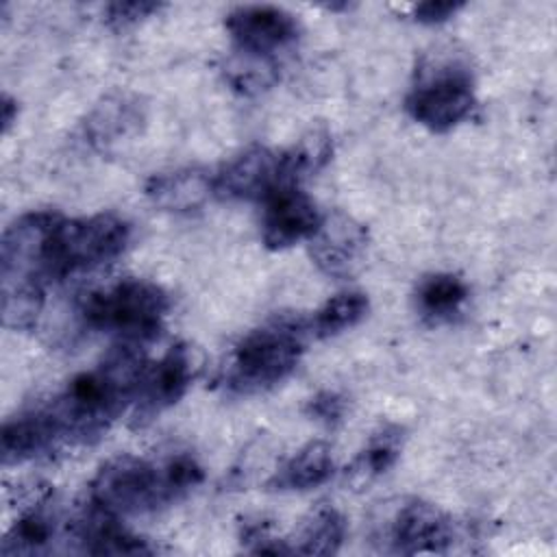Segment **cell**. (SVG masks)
<instances>
[{"instance_id":"1","label":"cell","mask_w":557,"mask_h":557,"mask_svg":"<svg viewBox=\"0 0 557 557\" xmlns=\"http://www.w3.org/2000/svg\"><path fill=\"white\" fill-rule=\"evenodd\" d=\"M146 368L133 344L117 346L100 366L74 376L65 389L44 403L59 444H89L133 407L139 376Z\"/></svg>"},{"instance_id":"2","label":"cell","mask_w":557,"mask_h":557,"mask_svg":"<svg viewBox=\"0 0 557 557\" xmlns=\"http://www.w3.org/2000/svg\"><path fill=\"white\" fill-rule=\"evenodd\" d=\"M202 476L200 463L187 453L170 455L163 461L117 455L94 474L89 503L115 518L146 513L183 498Z\"/></svg>"},{"instance_id":"3","label":"cell","mask_w":557,"mask_h":557,"mask_svg":"<svg viewBox=\"0 0 557 557\" xmlns=\"http://www.w3.org/2000/svg\"><path fill=\"white\" fill-rule=\"evenodd\" d=\"M307 337V320L296 315H276L248 331L226 357L218 376L220 387L237 396L274 387L296 370Z\"/></svg>"},{"instance_id":"4","label":"cell","mask_w":557,"mask_h":557,"mask_svg":"<svg viewBox=\"0 0 557 557\" xmlns=\"http://www.w3.org/2000/svg\"><path fill=\"white\" fill-rule=\"evenodd\" d=\"M168 311L170 298L161 285L128 276L87 294L78 313L87 329L135 346L159 335Z\"/></svg>"},{"instance_id":"5","label":"cell","mask_w":557,"mask_h":557,"mask_svg":"<svg viewBox=\"0 0 557 557\" xmlns=\"http://www.w3.org/2000/svg\"><path fill=\"white\" fill-rule=\"evenodd\" d=\"M131 242V224L115 213H96L87 218H65L57 213L41 255L44 278L57 281L67 274L98 268L117 255Z\"/></svg>"},{"instance_id":"6","label":"cell","mask_w":557,"mask_h":557,"mask_svg":"<svg viewBox=\"0 0 557 557\" xmlns=\"http://www.w3.org/2000/svg\"><path fill=\"white\" fill-rule=\"evenodd\" d=\"M474 102V85L468 70L446 63L420 76L405 100V109L424 128L446 133L472 113Z\"/></svg>"},{"instance_id":"7","label":"cell","mask_w":557,"mask_h":557,"mask_svg":"<svg viewBox=\"0 0 557 557\" xmlns=\"http://www.w3.org/2000/svg\"><path fill=\"white\" fill-rule=\"evenodd\" d=\"M224 28L235 48L257 61L272 59L300 39L298 20L289 11L272 4L235 7L224 20Z\"/></svg>"},{"instance_id":"8","label":"cell","mask_w":557,"mask_h":557,"mask_svg":"<svg viewBox=\"0 0 557 557\" xmlns=\"http://www.w3.org/2000/svg\"><path fill=\"white\" fill-rule=\"evenodd\" d=\"M194 379V357L185 344H174L165 355L146 363L133 400V426H146L176 405Z\"/></svg>"},{"instance_id":"9","label":"cell","mask_w":557,"mask_h":557,"mask_svg":"<svg viewBox=\"0 0 557 557\" xmlns=\"http://www.w3.org/2000/svg\"><path fill=\"white\" fill-rule=\"evenodd\" d=\"M261 211V239L270 250L289 248L315 233L322 213L300 185H276L263 200Z\"/></svg>"},{"instance_id":"10","label":"cell","mask_w":557,"mask_h":557,"mask_svg":"<svg viewBox=\"0 0 557 557\" xmlns=\"http://www.w3.org/2000/svg\"><path fill=\"white\" fill-rule=\"evenodd\" d=\"M455 540L453 520L426 500H409L396 509L387 527L392 553H444Z\"/></svg>"},{"instance_id":"11","label":"cell","mask_w":557,"mask_h":557,"mask_svg":"<svg viewBox=\"0 0 557 557\" xmlns=\"http://www.w3.org/2000/svg\"><path fill=\"white\" fill-rule=\"evenodd\" d=\"M276 185H283L281 150L250 146L213 176V196L222 200H263Z\"/></svg>"},{"instance_id":"12","label":"cell","mask_w":557,"mask_h":557,"mask_svg":"<svg viewBox=\"0 0 557 557\" xmlns=\"http://www.w3.org/2000/svg\"><path fill=\"white\" fill-rule=\"evenodd\" d=\"M368 246V231L361 222L344 211L322 215L320 226L309 237L313 263L329 276H350Z\"/></svg>"},{"instance_id":"13","label":"cell","mask_w":557,"mask_h":557,"mask_svg":"<svg viewBox=\"0 0 557 557\" xmlns=\"http://www.w3.org/2000/svg\"><path fill=\"white\" fill-rule=\"evenodd\" d=\"M148 200L174 213L198 211L213 196V176L198 168H176L152 174L146 183Z\"/></svg>"},{"instance_id":"14","label":"cell","mask_w":557,"mask_h":557,"mask_svg":"<svg viewBox=\"0 0 557 557\" xmlns=\"http://www.w3.org/2000/svg\"><path fill=\"white\" fill-rule=\"evenodd\" d=\"M144 124V107L137 98L115 94L91 109L83 122L85 141L94 148H109L139 133Z\"/></svg>"},{"instance_id":"15","label":"cell","mask_w":557,"mask_h":557,"mask_svg":"<svg viewBox=\"0 0 557 557\" xmlns=\"http://www.w3.org/2000/svg\"><path fill=\"white\" fill-rule=\"evenodd\" d=\"M74 542L83 553L89 555H146L152 553V546L144 537L133 535L124 529L115 516L100 511L96 507L89 509L87 516L76 520L72 527Z\"/></svg>"},{"instance_id":"16","label":"cell","mask_w":557,"mask_h":557,"mask_svg":"<svg viewBox=\"0 0 557 557\" xmlns=\"http://www.w3.org/2000/svg\"><path fill=\"white\" fill-rule=\"evenodd\" d=\"M0 442L2 461L7 466L28 461L59 446L52 422L41 405L22 411L15 418H9L2 426Z\"/></svg>"},{"instance_id":"17","label":"cell","mask_w":557,"mask_h":557,"mask_svg":"<svg viewBox=\"0 0 557 557\" xmlns=\"http://www.w3.org/2000/svg\"><path fill=\"white\" fill-rule=\"evenodd\" d=\"M333 474V455L326 442L313 440L296 450L270 479L268 487L276 492H305L326 483Z\"/></svg>"},{"instance_id":"18","label":"cell","mask_w":557,"mask_h":557,"mask_svg":"<svg viewBox=\"0 0 557 557\" xmlns=\"http://www.w3.org/2000/svg\"><path fill=\"white\" fill-rule=\"evenodd\" d=\"M470 292L461 276L453 272H435L424 276L413 294L418 315L429 324L450 322L461 313Z\"/></svg>"},{"instance_id":"19","label":"cell","mask_w":557,"mask_h":557,"mask_svg":"<svg viewBox=\"0 0 557 557\" xmlns=\"http://www.w3.org/2000/svg\"><path fill=\"white\" fill-rule=\"evenodd\" d=\"M346 537V520L333 505H318L311 509L294 535L287 540L289 553L298 555H333Z\"/></svg>"},{"instance_id":"20","label":"cell","mask_w":557,"mask_h":557,"mask_svg":"<svg viewBox=\"0 0 557 557\" xmlns=\"http://www.w3.org/2000/svg\"><path fill=\"white\" fill-rule=\"evenodd\" d=\"M46 505V500L33 505L13 522L2 542L4 555H33L46 550L52 544L57 537L59 520L57 513Z\"/></svg>"},{"instance_id":"21","label":"cell","mask_w":557,"mask_h":557,"mask_svg":"<svg viewBox=\"0 0 557 557\" xmlns=\"http://www.w3.org/2000/svg\"><path fill=\"white\" fill-rule=\"evenodd\" d=\"M333 154V141L326 128L307 131L292 148L281 150V168L283 183L300 185V181L309 174L322 170Z\"/></svg>"},{"instance_id":"22","label":"cell","mask_w":557,"mask_h":557,"mask_svg":"<svg viewBox=\"0 0 557 557\" xmlns=\"http://www.w3.org/2000/svg\"><path fill=\"white\" fill-rule=\"evenodd\" d=\"M368 298L361 292H342L329 298L313 315L307 320L309 335L313 337H331L346 329L359 324L368 313Z\"/></svg>"},{"instance_id":"23","label":"cell","mask_w":557,"mask_h":557,"mask_svg":"<svg viewBox=\"0 0 557 557\" xmlns=\"http://www.w3.org/2000/svg\"><path fill=\"white\" fill-rule=\"evenodd\" d=\"M403 429L398 424L381 426L366 444L361 455L355 459V472L363 479H374L385 474L400 457L403 450Z\"/></svg>"},{"instance_id":"24","label":"cell","mask_w":557,"mask_h":557,"mask_svg":"<svg viewBox=\"0 0 557 557\" xmlns=\"http://www.w3.org/2000/svg\"><path fill=\"white\" fill-rule=\"evenodd\" d=\"M163 9L161 2H146V0H131V2H111L104 9V20L113 28H128L139 24L141 20L159 13Z\"/></svg>"},{"instance_id":"25","label":"cell","mask_w":557,"mask_h":557,"mask_svg":"<svg viewBox=\"0 0 557 557\" xmlns=\"http://www.w3.org/2000/svg\"><path fill=\"white\" fill-rule=\"evenodd\" d=\"M239 540H242L244 548L250 550V553H270V555L289 553L287 540H281V537L272 535L270 524L263 522V520L244 522V527L239 531Z\"/></svg>"},{"instance_id":"26","label":"cell","mask_w":557,"mask_h":557,"mask_svg":"<svg viewBox=\"0 0 557 557\" xmlns=\"http://www.w3.org/2000/svg\"><path fill=\"white\" fill-rule=\"evenodd\" d=\"M344 409H346V400L339 392H333V389H322L318 392L313 398H309L305 411L307 416H311L315 422H322V424H337L344 416Z\"/></svg>"},{"instance_id":"27","label":"cell","mask_w":557,"mask_h":557,"mask_svg":"<svg viewBox=\"0 0 557 557\" xmlns=\"http://www.w3.org/2000/svg\"><path fill=\"white\" fill-rule=\"evenodd\" d=\"M466 4L463 2H446V0H429L413 7V20L426 26L442 24L450 17H455Z\"/></svg>"},{"instance_id":"28","label":"cell","mask_w":557,"mask_h":557,"mask_svg":"<svg viewBox=\"0 0 557 557\" xmlns=\"http://www.w3.org/2000/svg\"><path fill=\"white\" fill-rule=\"evenodd\" d=\"M15 117H17V104H15V100L11 98V96H2V131L7 133L9 131V126L15 122Z\"/></svg>"}]
</instances>
